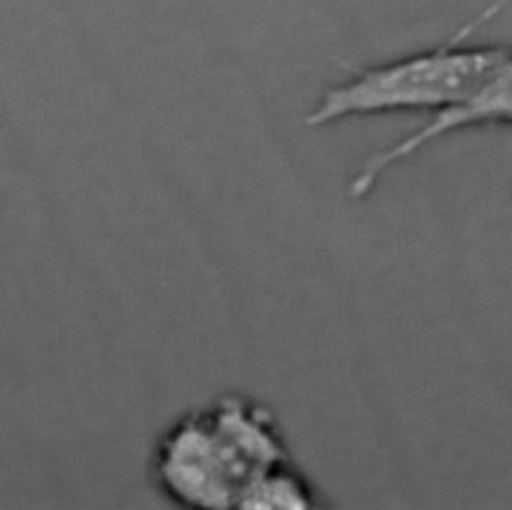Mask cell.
Returning a JSON list of instances; mask_svg holds the SVG:
<instances>
[{
    "mask_svg": "<svg viewBox=\"0 0 512 510\" xmlns=\"http://www.w3.org/2000/svg\"><path fill=\"white\" fill-rule=\"evenodd\" d=\"M290 460L274 412L226 392L170 422L152 446L148 470L154 490L178 508L244 510L256 484Z\"/></svg>",
    "mask_w": 512,
    "mask_h": 510,
    "instance_id": "1",
    "label": "cell"
},
{
    "mask_svg": "<svg viewBox=\"0 0 512 510\" xmlns=\"http://www.w3.org/2000/svg\"><path fill=\"white\" fill-rule=\"evenodd\" d=\"M510 4L512 0H494L436 46L356 70L320 94L304 124L324 128L348 118L410 110L436 114L460 104L512 58V42H468Z\"/></svg>",
    "mask_w": 512,
    "mask_h": 510,
    "instance_id": "2",
    "label": "cell"
},
{
    "mask_svg": "<svg viewBox=\"0 0 512 510\" xmlns=\"http://www.w3.org/2000/svg\"><path fill=\"white\" fill-rule=\"evenodd\" d=\"M486 124H512V58L472 96L452 108L432 114L412 132L368 156L360 170L352 176L348 196L354 200L368 196L388 170L414 156L428 144L448 134Z\"/></svg>",
    "mask_w": 512,
    "mask_h": 510,
    "instance_id": "3",
    "label": "cell"
},
{
    "mask_svg": "<svg viewBox=\"0 0 512 510\" xmlns=\"http://www.w3.org/2000/svg\"><path fill=\"white\" fill-rule=\"evenodd\" d=\"M318 506L316 488L290 460L256 484L244 510H310Z\"/></svg>",
    "mask_w": 512,
    "mask_h": 510,
    "instance_id": "4",
    "label": "cell"
}]
</instances>
